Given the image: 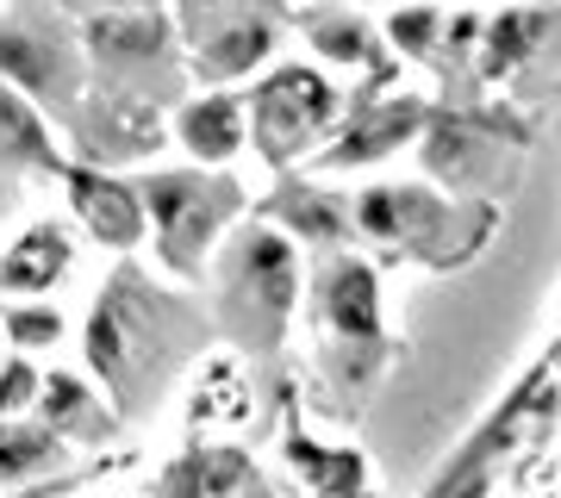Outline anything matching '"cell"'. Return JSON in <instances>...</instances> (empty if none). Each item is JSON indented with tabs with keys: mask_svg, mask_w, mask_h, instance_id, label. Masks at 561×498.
Returning <instances> with one entry per match:
<instances>
[{
	"mask_svg": "<svg viewBox=\"0 0 561 498\" xmlns=\"http://www.w3.org/2000/svg\"><path fill=\"white\" fill-rule=\"evenodd\" d=\"M0 81L44 113V106H69L88 88V69L81 50H69L57 32L32 20H0Z\"/></svg>",
	"mask_w": 561,
	"mask_h": 498,
	"instance_id": "5",
	"label": "cell"
},
{
	"mask_svg": "<svg viewBox=\"0 0 561 498\" xmlns=\"http://www.w3.org/2000/svg\"><path fill=\"white\" fill-rule=\"evenodd\" d=\"M225 299L231 331L268 349L294 312V238H280L275 224H250L243 238L225 243Z\"/></svg>",
	"mask_w": 561,
	"mask_h": 498,
	"instance_id": "2",
	"label": "cell"
},
{
	"mask_svg": "<svg viewBox=\"0 0 561 498\" xmlns=\"http://www.w3.org/2000/svg\"><path fill=\"white\" fill-rule=\"evenodd\" d=\"M76 268V238L57 219H32L0 250V299H44Z\"/></svg>",
	"mask_w": 561,
	"mask_h": 498,
	"instance_id": "8",
	"label": "cell"
},
{
	"mask_svg": "<svg viewBox=\"0 0 561 498\" xmlns=\"http://www.w3.org/2000/svg\"><path fill=\"white\" fill-rule=\"evenodd\" d=\"M412 125H419V113H412V106H393V119H387V113H375V119L350 125V131L331 143V162H368V157H381V150H393Z\"/></svg>",
	"mask_w": 561,
	"mask_h": 498,
	"instance_id": "17",
	"label": "cell"
},
{
	"mask_svg": "<svg viewBox=\"0 0 561 498\" xmlns=\"http://www.w3.org/2000/svg\"><path fill=\"white\" fill-rule=\"evenodd\" d=\"M38 361L32 356H7L0 361V418H25L38 405Z\"/></svg>",
	"mask_w": 561,
	"mask_h": 498,
	"instance_id": "19",
	"label": "cell"
},
{
	"mask_svg": "<svg viewBox=\"0 0 561 498\" xmlns=\"http://www.w3.org/2000/svg\"><path fill=\"white\" fill-rule=\"evenodd\" d=\"M243 119H250V143L280 169L337 125V88L312 62H287V69H268V81L243 100Z\"/></svg>",
	"mask_w": 561,
	"mask_h": 498,
	"instance_id": "3",
	"label": "cell"
},
{
	"mask_svg": "<svg viewBox=\"0 0 561 498\" xmlns=\"http://www.w3.org/2000/svg\"><path fill=\"white\" fill-rule=\"evenodd\" d=\"M169 131H175V143L201 162V169H219V162H231L243 143H250V119H243V100L231 94V88H213V94H201V100H181Z\"/></svg>",
	"mask_w": 561,
	"mask_h": 498,
	"instance_id": "9",
	"label": "cell"
},
{
	"mask_svg": "<svg viewBox=\"0 0 561 498\" xmlns=\"http://www.w3.org/2000/svg\"><path fill=\"white\" fill-rule=\"evenodd\" d=\"M0 331L13 343V356H32V349H57L69 324H62V312L50 299H7L0 305Z\"/></svg>",
	"mask_w": 561,
	"mask_h": 498,
	"instance_id": "15",
	"label": "cell"
},
{
	"mask_svg": "<svg viewBox=\"0 0 561 498\" xmlns=\"http://www.w3.org/2000/svg\"><path fill=\"white\" fill-rule=\"evenodd\" d=\"M62 187H69V212L88 238L125 256L144 243V199H138V181L113 175V169H94V162H76L62 169Z\"/></svg>",
	"mask_w": 561,
	"mask_h": 498,
	"instance_id": "6",
	"label": "cell"
},
{
	"mask_svg": "<svg viewBox=\"0 0 561 498\" xmlns=\"http://www.w3.org/2000/svg\"><path fill=\"white\" fill-rule=\"evenodd\" d=\"M306 38H312V50L331 57V62H368L375 57L368 25L350 20V13H319V20H306Z\"/></svg>",
	"mask_w": 561,
	"mask_h": 498,
	"instance_id": "18",
	"label": "cell"
},
{
	"mask_svg": "<svg viewBox=\"0 0 561 498\" xmlns=\"http://www.w3.org/2000/svg\"><path fill=\"white\" fill-rule=\"evenodd\" d=\"M275 38H280V20H238V25H219V32H206L201 44H187L194 57L187 69L213 88H231V81L256 76L262 62L275 57Z\"/></svg>",
	"mask_w": 561,
	"mask_h": 498,
	"instance_id": "10",
	"label": "cell"
},
{
	"mask_svg": "<svg viewBox=\"0 0 561 498\" xmlns=\"http://www.w3.org/2000/svg\"><path fill=\"white\" fill-rule=\"evenodd\" d=\"M144 199V238L157 243V256L169 275H201L213 243L238 224L243 187L219 169H157L138 181Z\"/></svg>",
	"mask_w": 561,
	"mask_h": 498,
	"instance_id": "1",
	"label": "cell"
},
{
	"mask_svg": "<svg viewBox=\"0 0 561 498\" xmlns=\"http://www.w3.org/2000/svg\"><path fill=\"white\" fill-rule=\"evenodd\" d=\"M449 219V206L424 187H368L356 199V231L375 243H393V250H424L437 256V231Z\"/></svg>",
	"mask_w": 561,
	"mask_h": 498,
	"instance_id": "7",
	"label": "cell"
},
{
	"mask_svg": "<svg viewBox=\"0 0 561 498\" xmlns=\"http://www.w3.org/2000/svg\"><path fill=\"white\" fill-rule=\"evenodd\" d=\"M69 7L94 20V13H162L169 0H69Z\"/></svg>",
	"mask_w": 561,
	"mask_h": 498,
	"instance_id": "20",
	"label": "cell"
},
{
	"mask_svg": "<svg viewBox=\"0 0 561 498\" xmlns=\"http://www.w3.org/2000/svg\"><path fill=\"white\" fill-rule=\"evenodd\" d=\"M32 412H38V424L57 442H101L113 430V418L101 412V398H94V386L81 374H44Z\"/></svg>",
	"mask_w": 561,
	"mask_h": 498,
	"instance_id": "12",
	"label": "cell"
},
{
	"mask_svg": "<svg viewBox=\"0 0 561 498\" xmlns=\"http://www.w3.org/2000/svg\"><path fill=\"white\" fill-rule=\"evenodd\" d=\"M0 169H57V143H50L44 113L7 81H0Z\"/></svg>",
	"mask_w": 561,
	"mask_h": 498,
	"instance_id": "13",
	"label": "cell"
},
{
	"mask_svg": "<svg viewBox=\"0 0 561 498\" xmlns=\"http://www.w3.org/2000/svg\"><path fill=\"white\" fill-rule=\"evenodd\" d=\"M319 299H324V324L337 337H356V343H375L381 337V287L362 262L337 256L319 280Z\"/></svg>",
	"mask_w": 561,
	"mask_h": 498,
	"instance_id": "11",
	"label": "cell"
},
{
	"mask_svg": "<svg viewBox=\"0 0 561 498\" xmlns=\"http://www.w3.org/2000/svg\"><path fill=\"white\" fill-rule=\"evenodd\" d=\"M175 25L169 13H94L81 20V69H94V88L157 100L150 81L169 69Z\"/></svg>",
	"mask_w": 561,
	"mask_h": 498,
	"instance_id": "4",
	"label": "cell"
},
{
	"mask_svg": "<svg viewBox=\"0 0 561 498\" xmlns=\"http://www.w3.org/2000/svg\"><path fill=\"white\" fill-rule=\"evenodd\" d=\"M181 38L201 44L206 32H219V25H238V20H280L287 13V0H181Z\"/></svg>",
	"mask_w": 561,
	"mask_h": 498,
	"instance_id": "16",
	"label": "cell"
},
{
	"mask_svg": "<svg viewBox=\"0 0 561 498\" xmlns=\"http://www.w3.org/2000/svg\"><path fill=\"white\" fill-rule=\"evenodd\" d=\"M57 449L62 442L50 437L38 418H0V486L44 474V467L57 461Z\"/></svg>",
	"mask_w": 561,
	"mask_h": 498,
	"instance_id": "14",
	"label": "cell"
}]
</instances>
